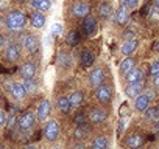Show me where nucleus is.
Returning a JSON list of instances; mask_svg holds the SVG:
<instances>
[{
    "label": "nucleus",
    "mask_w": 159,
    "mask_h": 149,
    "mask_svg": "<svg viewBox=\"0 0 159 149\" xmlns=\"http://www.w3.org/2000/svg\"><path fill=\"white\" fill-rule=\"evenodd\" d=\"M3 121H5V115H3V112L0 110V126L3 124Z\"/></svg>",
    "instance_id": "36"
},
{
    "label": "nucleus",
    "mask_w": 159,
    "mask_h": 149,
    "mask_svg": "<svg viewBox=\"0 0 159 149\" xmlns=\"http://www.w3.org/2000/svg\"><path fill=\"white\" fill-rule=\"evenodd\" d=\"M33 124H34V113H33V112H25V113L19 118V126H20V129H24V130L31 129Z\"/></svg>",
    "instance_id": "5"
},
{
    "label": "nucleus",
    "mask_w": 159,
    "mask_h": 149,
    "mask_svg": "<svg viewBox=\"0 0 159 149\" xmlns=\"http://www.w3.org/2000/svg\"><path fill=\"white\" fill-rule=\"evenodd\" d=\"M154 50H156V51H159V42L156 44V47H154Z\"/></svg>",
    "instance_id": "41"
},
{
    "label": "nucleus",
    "mask_w": 159,
    "mask_h": 149,
    "mask_svg": "<svg viewBox=\"0 0 159 149\" xmlns=\"http://www.w3.org/2000/svg\"><path fill=\"white\" fill-rule=\"evenodd\" d=\"M142 141H143L142 135H139V134H133V135L126 140V144H128L131 149H136V147H140V146H142Z\"/></svg>",
    "instance_id": "20"
},
{
    "label": "nucleus",
    "mask_w": 159,
    "mask_h": 149,
    "mask_svg": "<svg viewBox=\"0 0 159 149\" xmlns=\"http://www.w3.org/2000/svg\"><path fill=\"white\" fill-rule=\"evenodd\" d=\"M136 149H139V147H136Z\"/></svg>",
    "instance_id": "45"
},
{
    "label": "nucleus",
    "mask_w": 159,
    "mask_h": 149,
    "mask_svg": "<svg viewBox=\"0 0 159 149\" xmlns=\"http://www.w3.org/2000/svg\"><path fill=\"white\" fill-rule=\"evenodd\" d=\"M81 61H83L84 65H91V64L94 62V54H92L91 51H83V54H81Z\"/></svg>",
    "instance_id": "28"
},
{
    "label": "nucleus",
    "mask_w": 159,
    "mask_h": 149,
    "mask_svg": "<svg viewBox=\"0 0 159 149\" xmlns=\"http://www.w3.org/2000/svg\"><path fill=\"white\" fill-rule=\"evenodd\" d=\"M25 14L22 11H11L10 16L7 17V27L13 31H17V30H22L25 27Z\"/></svg>",
    "instance_id": "1"
},
{
    "label": "nucleus",
    "mask_w": 159,
    "mask_h": 149,
    "mask_svg": "<svg viewBox=\"0 0 159 149\" xmlns=\"http://www.w3.org/2000/svg\"><path fill=\"white\" fill-rule=\"evenodd\" d=\"M150 74H151V76H157V74H159V61H153L151 62Z\"/></svg>",
    "instance_id": "30"
},
{
    "label": "nucleus",
    "mask_w": 159,
    "mask_h": 149,
    "mask_svg": "<svg viewBox=\"0 0 159 149\" xmlns=\"http://www.w3.org/2000/svg\"><path fill=\"white\" fill-rule=\"evenodd\" d=\"M3 45V37H2V34H0V47Z\"/></svg>",
    "instance_id": "39"
},
{
    "label": "nucleus",
    "mask_w": 159,
    "mask_h": 149,
    "mask_svg": "<svg viewBox=\"0 0 159 149\" xmlns=\"http://www.w3.org/2000/svg\"><path fill=\"white\" fill-rule=\"evenodd\" d=\"M27 149H36V147H34V146H28Z\"/></svg>",
    "instance_id": "42"
},
{
    "label": "nucleus",
    "mask_w": 159,
    "mask_h": 149,
    "mask_svg": "<svg viewBox=\"0 0 159 149\" xmlns=\"http://www.w3.org/2000/svg\"><path fill=\"white\" fill-rule=\"evenodd\" d=\"M92 147H94V149H106V147H108V140H106V137H103V135L97 137V138L94 140V143H92Z\"/></svg>",
    "instance_id": "25"
},
{
    "label": "nucleus",
    "mask_w": 159,
    "mask_h": 149,
    "mask_svg": "<svg viewBox=\"0 0 159 149\" xmlns=\"http://www.w3.org/2000/svg\"><path fill=\"white\" fill-rule=\"evenodd\" d=\"M44 134H45V138H47L48 141H55V140L58 138V135H59V124H58V121H56V120H50V121L45 124Z\"/></svg>",
    "instance_id": "2"
},
{
    "label": "nucleus",
    "mask_w": 159,
    "mask_h": 149,
    "mask_svg": "<svg viewBox=\"0 0 159 149\" xmlns=\"http://www.w3.org/2000/svg\"><path fill=\"white\" fill-rule=\"evenodd\" d=\"M69 100H70V104H72V107H78L80 104L83 103V100H84V95H83V92H73V93L69 96Z\"/></svg>",
    "instance_id": "23"
},
{
    "label": "nucleus",
    "mask_w": 159,
    "mask_h": 149,
    "mask_svg": "<svg viewBox=\"0 0 159 149\" xmlns=\"http://www.w3.org/2000/svg\"><path fill=\"white\" fill-rule=\"evenodd\" d=\"M136 48H137V42L134 40V39H131V40H126L123 45H122V53L125 54V56H129V54H133L134 51H136Z\"/></svg>",
    "instance_id": "18"
},
{
    "label": "nucleus",
    "mask_w": 159,
    "mask_h": 149,
    "mask_svg": "<svg viewBox=\"0 0 159 149\" xmlns=\"http://www.w3.org/2000/svg\"><path fill=\"white\" fill-rule=\"evenodd\" d=\"M61 33H62V25H61L59 22L53 23V27H52V34H53V36H59Z\"/></svg>",
    "instance_id": "31"
},
{
    "label": "nucleus",
    "mask_w": 159,
    "mask_h": 149,
    "mask_svg": "<svg viewBox=\"0 0 159 149\" xmlns=\"http://www.w3.org/2000/svg\"><path fill=\"white\" fill-rule=\"evenodd\" d=\"M120 3L125 5L126 8H134L137 5V0H120Z\"/></svg>",
    "instance_id": "33"
},
{
    "label": "nucleus",
    "mask_w": 159,
    "mask_h": 149,
    "mask_svg": "<svg viewBox=\"0 0 159 149\" xmlns=\"http://www.w3.org/2000/svg\"><path fill=\"white\" fill-rule=\"evenodd\" d=\"M20 74H22L25 79H33L34 74H36V67H34V64H31V62L24 64L22 68H20Z\"/></svg>",
    "instance_id": "11"
},
{
    "label": "nucleus",
    "mask_w": 159,
    "mask_h": 149,
    "mask_svg": "<svg viewBox=\"0 0 159 149\" xmlns=\"http://www.w3.org/2000/svg\"><path fill=\"white\" fill-rule=\"evenodd\" d=\"M10 92H11V95H13L16 100H22V98L27 95V90H25L24 84H20V83H13V84L10 86Z\"/></svg>",
    "instance_id": "7"
},
{
    "label": "nucleus",
    "mask_w": 159,
    "mask_h": 149,
    "mask_svg": "<svg viewBox=\"0 0 159 149\" xmlns=\"http://www.w3.org/2000/svg\"><path fill=\"white\" fill-rule=\"evenodd\" d=\"M69 61H70V57H69L66 53H62V54H61V57H59V62H61L62 65H69Z\"/></svg>",
    "instance_id": "34"
},
{
    "label": "nucleus",
    "mask_w": 159,
    "mask_h": 149,
    "mask_svg": "<svg viewBox=\"0 0 159 149\" xmlns=\"http://www.w3.org/2000/svg\"><path fill=\"white\" fill-rule=\"evenodd\" d=\"M17 2H24V0H17Z\"/></svg>",
    "instance_id": "43"
},
{
    "label": "nucleus",
    "mask_w": 159,
    "mask_h": 149,
    "mask_svg": "<svg viewBox=\"0 0 159 149\" xmlns=\"http://www.w3.org/2000/svg\"><path fill=\"white\" fill-rule=\"evenodd\" d=\"M44 23H45L44 14H42V13H33V16H31V25H33L34 28H42Z\"/></svg>",
    "instance_id": "22"
},
{
    "label": "nucleus",
    "mask_w": 159,
    "mask_h": 149,
    "mask_svg": "<svg viewBox=\"0 0 159 149\" xmlns=\"http://www.w3.org/2000/svg\"><path fill=\"white\" fill-rule=\"evenodd\" d=\"M156 132H157V135H159V123L156 124Z\"/></svg>",
    "instance_id": "40"
},
{
    "label": "nucleus",
    "mask_w": 159,
    "mask_h": 149,
    "mask_svg": "<svg viewBox=\"0 0 159 149\" xmlns=\"http://www.w3.org/2000/svg\"><path fill=\"white\" fill-rule=\"evenodd\" d=\"M78 40H80V37H78V33L76 31H70L67 34V44L69 45H76Z\"/></svg>",
    "instance_id": "29"
},
{
    "label": "nucleus",
    "mask_w": 159,
    "mask_h": 149,
    "mask_svg": "<svg viewBox=\"0 0 159 149\" xmlns=\"http://www.w3.org/2000/svg\"><path fill=\"white\" fill-rule=\"evenodd\" d=\"M97 100L100 103H109L111 100V89L105 84H100L97 87Z\"/></svg>",
    "instance_id": "6"
},
{
    "label": "nucleus",
    "mask_w": 159,
    "mask_h": 149,
    "mask_svg": "<svg viewBox=\"0 0 159 149\" xmlns=\"http://www.w3.org/2000/svg\"><path fill=\"white\" fill-rule=\"evenodd\" d=\"M58 107H59V110H61L62 113H69L70 109H72V104H70L69 96H61V98L58 100Z\"/></svg>",
    "instance_id": "21"
},
{
    "label": "nucleus",
    "mask_w": 159,
    "mask_h": 149,
    "mask_svg": "<svg viewBox=\"0 0 159 149\" xmlns=\"http://www.w3.org/2000/svg\"><path fill=\"white\" fill-rule=\"evenodd\" d=\"M24 87H25L27 92H34V90H36V84L33 83V79H27V81L24 83Z\"/></svg>",
    "instance_id": "32"
},
{
    "label": "nucleus",
    "mask_w": 159,
    "mask_h": 149,
    "mask_svg": "<svg viewBox=\"0 0 159 149\" xmlns=\"http://www.w3.org/2000/svg\"><path fill=\"white\" fill-rule=\"evenodd\" d=\"M153 83H154V87L159 89V74L157 76H153Z\"/></svg>",
    "instance_id": "35"
},
{
    "label": "nucleus",
    "mask_w": 159,
    "mask_h": 149,
    "mask_svg": "<svg viewBox=\"0 0 159 149\" xmlns=\"http://www.w3.org/2000/svg\"><path fill=\"white\" fill-rule=\"evenodd\" d=\"M134 68V59L133 57H126L122 64H120V71L123 73V74H126L128 71H131Z\"/></svg>",
    "instance_id": "24"
},
{
    "label": "nucleus",
    "mask_w": 159,
    "mask_h": 149,
    "mask_svg": "<svg viewBox=\"0 0 159 149\" xmlns=\"http://www.w3.org/2000/svg\"><path fill=\"white\" fill-rule=\"evenodd\" d=\"M36 112H38V118H39L41 121L47 120V117H48V113H50V103H48L47 100H42V101L39 103Z\"/></svg>",
    "instance_id": "8"
},
{
    "label": "nucleus",
    "mask_w": 159,
    "mask_h": 149,
    "mask_svg": "<svg viewBox=\"0 0 159 149\" xmlns=\"http://www.w3.org/2000/svg\"><path fill=\"white\" fill-rule=\"evenodd\" d=\"M142 87H143V81L131 83V84H128V87H126V95L131 96V98H136L137 95H140Z\"/></svg>",
    "instance_id": "9"
},
{
    "label": "nucleus",
    "mask_w": 159,
    "mask_h": 149,
    "mask_svg": "<svg viewBox=\"0 0 159 149\" xmlns=\"http://www.w3.org/2000/svg\"><path fill=\"white\" fill-rule=\"evenodd\" d=\"M24 47H25V50L28 53H36L39 50V40H38V37L33 36V34H27L24 37Z\"/></svg>",
    "instance_id": "3"
},
{
    "label": "nucleus",
    "mask_w": 159,
    "mask_h": 149,
    "mask_svg": "<svg viewBox=\"0 0 159 149\" xmlns=\"http://www.w3.org/2000/svg\"><path fill=\"white\" fill-rule=\"evenodd\" d=\"M126 81H128V84H131V83H137V81H143L142 79V70H139V68H133L131 71H128L126 74Z\"/></svg>",
    "instance_id": "16"
},
{
    "label": "nucleus",
    "mask_w": 159,
    "mask_h": 149,
    "mask_svg": "<svg viewBox=\"0 0 159 149\" xmlns=\"http://www.w3.org/2000/svg\"><path fill=\"white\" fill-rule=\"evenodd\" d=\"M0 149H3V147H2V144H0Z\"/></svg>",
    "instance_id": "44"
},
{
    "label": "nucleus",
    "mask_w": 159,
    "mask_h": 149,
    "mask_svg": "<svg viewBox=\"0 0 159 149\" xmlns=\"http://www.w3.org/2000/svg\"><path fill=\"white\" fill-rule=\"evenodd\" d=\"M19 56H20L19 45H16V44L10 45V47H8V50H7V59H8L10 62H16V61L19 59Z\"/></svg>",
    "instance_id": "15"
},
{
    "label": "nucleus",
    "mask_w": 159,
    "mask_h": 149,
    "mask_svg": "<svg viewBox=\"0 0 159 149\" xmlns=\"http://www.w3.org/2000/svg\"><path fill=\"white\" fill-rule=\"evenodd\" d=\"M128 16H129L128 8H126L125 5H120L119 10H117V13H116V22H117L119 25H125V23L128 22Z\"/></svg>",
    "instance_id": "12"
},
{
    "label": "nucleus",
    "mask_w": 159,
    "mask_h": 149,
    "mask_svg": "<svg viewBox=\"0 0 159 149\" xmlns=\"http://www.w3.org/2000/svg\"><path fill=\"white\" fill-rule=\"evenodd\" d=\"M150 98L147 93H142V95H137L136 100H134V109L137 112H145L148 109V104H150Z\"/></svg>",
    "instance_id": "4"
},
{
    "label": "nucleus",
    "mask_w": 159,
    "mask_h": 149,
    "mask_svg": "<svg viewBox=\"0 0 159 149\" xmlns=\"http://www.w3.org/2000/svg\"><path fill=\"white\" fill-rule=\"evenodd\" d=\"M73 14L76 17H88L89 14V6L86 3H76L73 6Z\"/></svg>",
    "instance_id": "19"
},
{
    "label": "nucleus",
    "mask_w": 159,
    "mask_h": 149,
    "mask_svg": "<svg viewBox=\"0 0 159 149\" xmlns=\"http://www.w3.org/2000/svg\"><path fill=\"white\" fill-rule=\"evenodd\" d=\"M31 6H33L34 10H38L39 13H44V11H48V10H50L52 2H50V0H33Z\"/></svg>",
    "instance_id": "17"
},
{
    "label": "nucleus",
    "mask_w": 159,
    "mask_h": 149,
    "mask_svg": "<svg viewBox=\"0 0 159 149\" xmlns=\"http://www.w3.org/2000/svg\"><path fill=\"white\" fill-rule=\"evenodd\" d=\"M98 13H100V16H103V17H109L111 13H112V8H111V5H109L108 2H103V3H100V6H98Z\"/></svg>",
    "instance_id": "27"
},
{
    "label": "nucleus",
    "mask_w": 159,
    "mask_h": 149,
    "mask_svg": "<svg viewBox=\"0 0 159 149\" xmlns=\"http://www.w3.org/2000/svg\"><path fill=\"white\" fill-rule=\"evenodd\" d=\"M106 112L103 110V109H95V110H91L89 112V115H88V118H89V121L91 123H102V121H105L106 120Z\"/></svg>",
    "instance_id": "10"
},
{
    "label": "nucleus",
    "mask_w": 159,
    "mask_h": 149,
    "mask_svg": "<svg viewBox=\"0 0 159 149\" xmlns=\"http://www.w3.org/2000/svg\"><path fill=\"white\" fill-rule=\"evenodd\" d=\"M145 117L151 121H159V109L157 107H148L145 110Z\"/></svg>",
    "instance_id": "26"
},
{
    "label": "nucleus",
    "mask_w": 159,
    "mask_h": 149,
    "mask_svg": "<svg viewBox=\"0 0 159 149\" xmlns=\"http://www.w3.org/2000/svg\"><path fill=\"white\" fill-rule=\"evenodd\" d=\"M154 5H156V8L159 10V0H154Z\"/></svg>",
    "instance_id": "38"
},
{
    "label": "nucleus",
    "mask_w": 159,
    "mask_h": 149,
    "mask_svg": "<svg viewBox=\"0 0 159 149\" xmlns=\"http://www.w3.org/2000/svg\"><path fill=\"white\" fill-rule=\"evenodd\" d=\"M103 79H105V73H103V70L102 68H95V70H92V73H91V84L92 86H100V84H103Z\"/></svg>",
    "instance_id": "13"
},
{
    "label": "nucleus",
    "mask_w": 159,
    "mask_h": 149,
    "mask_svg": "<svg viewBox=\"0 0 159 149\" xmlns=\"http://www.w3.org/2000/svg\"><path fill=\"white\" fill-rule=\"evenodd\" d=\"M83 147H84V146H83V144H76V146H75V147H73V149H83Z\"/></svg>",
    "instance_id": "37"
},
{
    "label": "nucleus",
    "mask_w": 159,
    "mask_h": 149,
    "mask_svg": "<svg viewBox=\"0 0 159 149\" xmlns=\"http://www.w3.org/2000/svg\"><path fill=\"white\" fill-rule=\"evenodd\" d=\"M83 28H84V33H86L88 36H92V34L97 31V20H95L94 17H86Z\"/></svg>",
    "instance_id": "14"
}]
</instances>
